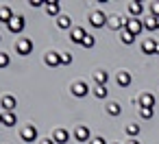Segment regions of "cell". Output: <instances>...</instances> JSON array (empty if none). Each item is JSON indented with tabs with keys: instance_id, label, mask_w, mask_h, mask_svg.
Here are the masks:
<instances>
[{
	"instance_id": "6da1fadb",
	"label": "cell",
	"mask_w": 159,
	"mask_h": 144,
	"mask_svg": "<svg viewBox=\"0 0 159 144\" xmlns=\"http://www.w3.org/2000/svg\"><path fill=\"white\" fill-rule=\"evenodd\" d=\"M124 31H129L133 37H137L142 31H144V20H139V18H129L126 20V29Z\"/></svg>"
},
{
	"instance_id": "7a4b0ae2",
	"label": "cell",
	"mask_w": 159,
	"mask_h": 144,
	"mask_svg": "<svg viewBox=\"0 0 159 144\" xmlns=\"http://www.w3.org/2000/svg\"><path fill=\"white\" fill-rule=\"evenodd\" d=\"M109 22V18L105 16V11H94L92 16H89V24L94 26V29H100V26H105Z\"/></svg>"
},
{
	"instance_id": "3957f363",
	"label": "cell",
	"mask_w": 159,
	"mask_h": 144,
	"mask_svg": "<svg viewBox=\"0 0 159 144\" xmlns=\"http://www.w3.org/2000/svg\"><path fill=\"white\" fill-rule=\"evenodd\" d=\"M7 26H9V31H11V33H22V31H24V26H26V22H24V18H22V16H13V20H11Z\"/></svg>"
},
{
	"instance_id": "277c9868",
	"label": "cell",
	"mask_w": 159,
	"mask_h": 144,
	"mask_svg": "<svg viewBox=\"0 0 159 144\" xmlns=\"http://www.w3.org/2000/svg\"><path fill=\"white\" fill-rule=\"evenodd\" d=\"M16 50H18V55H31V50H33V39H29V37H24V39H20L18 42V46H16Z\"/></svg>"
},
{
	"instance_id": "5b68a950",
	"label": "cell",
	"mask_w": 159,
	"mask_h": 144,
	"mask_svg": "<svg viewBox=\"0 0 159 144\" xmlns=\"http://www.w3.org/2000/svg\"><path fill=\"white\" fill-rule=\"evenodd\" d=\"M72 94H74L76 98H83V96H87V94H89V85H87L85 81H76V83L72 85Z\"/></svg>"
},
{
	"instance_id": "8992f818",
	"label": "cell",
	"mask_w": 159,
	"mask_h": 144,
	"mask_svg": "<svg viewBox=\"0 0 159 144\" xmlns=\"http://www.w3.org/2000/svg\"><path fill=\"white\" fill-rule=\"evenodd\" d=\"M44 61H46V66H50V68H57V66H61V53H55V50H50V53H46Z\"/></svg>"
},
{
	"instance_id": "52a82bcc",
	"label": "cell",
	"mask_w": 159,
	"mask_h": 144,
	"mask_svg": "<svg viewBox=\"0 0 159 144\" xmlns=\"http://www.w3.org/2000/svg\"><path fill=\"white\" fill-rule=\"evenodd\" d=\"M74 137H76L79 142H87V140H92V131H89V127H85V124L76 127V131H74Z\"/></svg>"
},
{
	"instance_id": "ba28073f",
	"label": "cell",
	"mask_w": 159,
	"mask_h": 144,
	"mask_svg": "<svg viewBox=\"0 0 159 144\" xmlns=\"http://www.w3.org/2000/svg\"><path fill=\"white\" fill-rule=\"evenodd\" d=\"M16 105H18V100H16V96H2V100H0V107H2V111H16Z\"/></svg>"
},
{
	"instance_id": "9c48e42d",
	"label": "cell",
	"mask_w": 159,
	"mask_h": 144,
	"mask_svg": "<svg viewBox=\"0 0 159 144\" xmlns=\"http://www.w3.org/2000/svg\"><path fill=\"white\" fill-rule=\"evenodd\" d=\"M107 26H109V29H113V31H118V29H122V31H124V29H126V20H124V18H120V16H111V18H109V22H107Z\"/></svg>"
},
{
	"instance_id": "30bf717a",
	"label": "cell",
	"mask_w": 159,
	"mask_h": 144,
	"mask_svg": "<svg viewBox=\"0 0 159 144\" xmlns=\"http://www.w3.org/2000/svg\"><path fill=\"white\" fill-rule=\"evenodd\" d=\"M22 140H24V142H35V140H37V127H33V124L24 127V129H22Z\"/></svg>"
},
{
	"instance_id": "8fae6325",
	"label": "cell",
	"mask_w": 159,
	"mask_h": 144,
	"mask_svg": "<svg viewBox=\"0 0 159 144\" xmlns=\"http://www.w3.org/2000/svg\"><path fill=\"white\" fill-rule=\"evenodd\" d=\"M85 29H81V26H76V29H72V33H70V39L74 42V44H83V39H85Z\"/></svg>"
},
{
	"instance_id": "7c38bea8",
	"label": "cell",
	"mask_w": 159,
	"mask_h": 144,
	"mask_svg": "<svg viewBox=\"0 0 159 144\" xmlns=\"http://www.w3.org/2000/svg\"><path fill=\"white\" fill-rule=\"evenodd\" d=\"M46 13L48 16H59V11H61V5L57 2V0H46Z\"/></svg>"
},
{
	"instance_id": "4fadbf2b",
	"label": "cell",
	"mask_w": 159,
	"mask_h": 144,
	"mask_svg": "<svg viewBox=\"0 0 159 144\" xmlns=\"http://www.w3.org/2000/svg\"><path fill=\"white\" fill-rule=\"evenodd\" d=\"M116 81H118L120 87H129V85H131V74H129L126 70H120L118 77H116Z\"/></svg>"
},
{
	"instance_id": "5bb4252c",
	"label": "cell",
	"mask_w": 159,
	"mask_h": 144,
	"mask_svg": "<svg viewBox=\"0 0 159 144\" xmlns=\"http://www.w3.org/2000/svg\"><path fill=\"white\" fill-rule=\"evenodd\" d=\"M52 140H55L57 144H66V142L70 140V133H68V129H57V131H55V135H52Z\"/></svg>"
},
{
	"instance_id": "9a60e30c",
	"label": "cell",
	"mask_w": 159,
	"mask_h": 144,
	"mask_svg": "<svg viewBox=\"0 0 159 144\" xmlns=\"http://www.w3.org/2000/svg\"><path fill=\"white\" fill-rule=\"evenodd\" d=\"M16 122H18L16 111H2V124H5V127H13Z\"/></svg>"
},
{
	"instance_id": "2e32d148",
	"label": "cell",
	"mask_w": 159,
	"mask_h": 144,
	"mask_svg": "<svg viewBox=\"0 0 159 144\" xmlns=\"http://www.w3.org/2000/svg\"><path fill=\"white\" fill-rule=\"evenodd\" d=\"M129 11H131V16H133V18H139V16H142V11H144V5H142V2H137V0H135V2H129Z\"/></svg>"
},
{
	"instance_id": "e0dca14e",
	"label": "cell",
	"mask_w": 159,
	"mask_h": 144,
	"mask_svg": "<svg viewBox=\"0 0 159 144\" xmlns=\"http://www.w3.org/2000/svg\"><path fill=\"white\" fill-rule=\"evenodd\" d=\"M155 48H157V42H155V39H146V42L142 44L144 55H155Z\"/></svg>"
},
{
	"instance_id": "ac0fdd59",
	"label": "cell",
	"mask_w": 159,
	"mask_h": 144,
	"mask_svg": "<svg viewBox=\"0 0 159 144\" xmlns=\"http://www.w3.org/2000/svg\"><path fill=\"white\" fill-rule=\"evenodd\" d=\"M11 20H13V13H11V9H9V7H0V22L9 24Z\"/></svg>"
},
{
	"instance_id": "d6986e66",
	"label": "cell",
	"mask_w": 159,
	"mask_h": 144,
	"mask_svg": "<svg viewBox=\"0 0 159 144\" xmlns=\"http://www.w3.org/2000/svg\"><path fill=\"white\" fill-rule=\"evenodd\" d=\"M139 107H155V96H152V94H142Z\"/></svg>"
},
{
	"instance_id": "ffe728a7",
	"label": "cell",
	"mask_w": 159,
	"mask_h": 144,
	"mask_svg": "<svg viewBox=\"0 0 159 144\" xmlns=\"http://www.w3.org/2000/svg\"><path fill=\"white\" fill-rule=\"evenodd\" d=\"M94 79H96L98 85H105L107 79H109V72H105V70H96V72H94Z\"/></svg>"
},
{
	"instance_id": "44dd1931",
	"label": "cell",
	"mask_w": 159,
	"mask_h": 144,
	"mask_svg": "<svg viewBox=\"0 0 159 144\" xmlns=\"http://www.w3.org/2000/svg\"><path fill=\"white\" fill-rule=\"evenodd\" d=\"M57 26H59V29H63V31H66V29H70V26H72V20H70V16H59V20H57Z\"/></svg>"
},
{
	"instance_id": "7402d4cb",
	"label": "cell",
	"mask_w": 159,
	"mask_h": 144,
	"mask_svg": "<svg viewBox=\"0 0 159 144\" xmlns=\"http://www.w3.org/2000/svg\"><path fill=\"white\" fill-rule=\"evenodd\" d=\"M107 114H109V116H120V114H122V107H120L118 103H109V105H107Z\"/></svg>"
},
{
	"instance_id": "603a6c76",
	"label": "cell",
	"mask_w": 159,
	"mask_h": 144,
	"mask_svg": "<svg viewBox=\"0 0 159 144\" xmlns=\"http://www.w3.org/2000/svg\"><path fill=\"white\" fill-rule=\"evenodd\" d=\"M144 29H146V31H157V18H152V16L146 18V20H144Z\"/></svg>"
},
{
	"instance_id": "cb8c5ba5",
	"label": "cell",
	"mask_w": 159,
	"mask_h": 144,
	"mask_svg": "<svg viewBox=\"0 0 159 144\" xmlns=\"http://www.w3.org/2000/svg\"><path fill=\"white\" fill-rule=\"evenodd\" d=\"M139 116H142L144 120L152 118V116H155V107H139Z\"/></svg>"
},
{
	"instance_id": "d4e9b609",
	"label": "cell",
	"mask_w": 159,
	"mask_h": 144,
	"mask_svg": "<svg viewBox=\"0 0 159 144\" xmlns=\"http://www.w3.org/2000/svg\"><path fill=\"white\" fill-rule=\"evenodd\" d=\"M120 39H122V44H126V46H131V44L135 42V37H133L129 31H122V33H120Z\"/></svg>"
},
{
	"instance_id": "484cf974",
	"label": "cell",
	"mask_w": 159,
	"mask_h": 144,
	"mask_svg": "<svg viewBox=\"0 0 159 144\" xmlns=\"http://www.w3.org/2000/svg\"><path fill=\"white\" fill-rule=\"evenodd\" d=\"M94 44H96V37H94V35H92V33H87V35H85V39H83V44H81V46H83V48H94Z\"/></svg>"
},
{
	"instance_id": "4316f807",
	"label": "cell",
	"mask_w": 159,
	"mask_h": 144,
	"mask_svg": "<svg viewBox=\"0 0 159 144\" xmlns=\"http://www.w3.org/2000/svg\"><path fill=\"white\" fill-rule=\"evenodd\" d=\"M94 94H96V98H107V94H109V90H107V85H96V90H94Z\"/></svg>"
},
{
	"instance_id": "83f0119b",
	"label": "cell",
	"mask_w": 159,
	"mask_h": 144,
	"mask_svg": "<svg viewBox=\"0 0 159 144\" xmlns=\"http://www.w3.org/2000/svg\"><path fill=\"white\" fill-rule=\"evenodd\" d=\"M126 133H129L131 137H135V135H139V124H135V122H131V124H126Z\"/></svg>"
},
{
	"instance_id": "f1b7e54d",
	"label": "cell",
	"mask_w": 159,
	"mask_h": 144,
	"mask_svg": "<svg viewBox=\"0 0 159 144\" xmlns=\"http://www.w3.org/2000/svg\"><path fill=\"white\" fill-rule=\"evenodd\" d=\"M72 63V53H63L61 55V66H70Z\"/></svg>"
},
{
	"instance_id": "f546056e",
	"label": "cell",
	"mask_w": 159,
	"mask_h": 144,
	"mask_svg": "<svg viewBox=\"0 0 159 144\" xmlns=\"http://www.w3.org/2000/svg\"><path fill=\"white\" fill-rule=\"evenodd\" d=\"M7 66H9V55L0 53V68H7Z\"/></svg>"
},
{
	"instance_id": "4dcf8cb0",
	"label": "cell",
	"mask_w": 159,
	"mask_h": 144,
	"mask_svg": "<svg viewBox=\"0 0 159 144\" xmlns=\"http://www.w3.org/2000/svg\"><path fill=\"white\" fill-rule=\"evenodd\" d=\"M150 13L152 18H159V2H150Z\"/></svg>"
},
{
	"instance_id": "1f68e13d",
	"label": "cell",
	"mask_w": 159,
	"mask_h": 144,
	"mask_svg": "<svg viewBox=\"0 0 159 144\" xmlns=\"http://www.w3.org/2000/svg\"><path fill=\"white\" fill-rule=\"evenodd\" d=\"M89 144H107V140H105V137H100V135H96V137H92V140H89Z\"/></svg>"
},
{
	"instance_id": "d6a6232c",
	"label": "cell",
	"mask_w": 159,
	"mask_h": 144,
	"mask_svg": "<svg viewBox=\"0 0 159 144\" xmlns=\"http://www.w3.org/2000/svg\"><path fill=\"white\" fill-rule=\"evenodd\" d=\"M31 7H46V0H31Z\"/></svg>"
},
{
	"instance_id": "836d02e7",
	"label": "cell",
	"mask_w": 159,
	"mask_h": 144,
	"mask_svg": "<svg viewBox=\"0 0 159 144\" xmlns=\"http://www.w3.org/2000/svg\"><path fill=\"white\" fill-rule=\"evenodd\" d=\"M39 144H57V142H55V140H52V137H44V140H42V142H39Z\"/></svg>"
},
{
	"instance_id": "e575fe53",
	"label": "cell",
	"mask_w": 159,
	"mask_h": 144,
	"mask_svg": "<svg viewBox=\"0 0 159 144\" xmlns=\"http://www.w3.org/2000/svg\"><path fill=\"white\" fill-rule=\"evenodd\" d=\"M126 144H139V142H137V140H129Z\"/></svg>"
},
{
	"instance_id": "d590c367",
	"label": "cell",
	"mask_w": 159,
	"mask_h": 144,
	"mask_svg": "<svg viewBox=\"0 0 159 144\" xmlns=\"http://www.w3.org/2000/svg\"><path fill=\"white\" fill-rule=\"evenodd\" d=\"M155 55H159V42H157V48H155Z\"/></svg>"
},
{
	"instance_id": "8d00e7d4",
	"label": "cell",
	"mask_w": 159,
	"mask_h": 144,
	"mask_svg": "<svg viewBox=\"0 0 159 144\" xmlns=\"http://www.w3.org/2000/svg\"><path fill=\"white\" fill-rule=\"evenodd\" d=\"M157 29H159V18H157Z\"/></svg>"
},
{
	"instance_id": "74e56055",
	"label": "cell",
	"mask_w": 159,
	"mask_h": 144,
	"mask_svg": "<svg viewBox=\"0 0 159 144\" xmlns=\"http://www.w3.org/2000/svg\"><path fill=\"white\" fill-rule=\"evenodd\" d=\"M0 42H2V35H0Z\"/></svg>"
},
{
	"instance_id": "f35d334b",
	"label": "cell",
	"mask_w": 159,
	"mask_h": 144,
	"mask_svg": "<svg viewBox=\"0 0 159 144\" xmlns=\"http://www.w3.org/2000/svg\"><path fill=\"white\" fill-rule=\"evenodd\" d=\"M0 114H2V107H0Z\"/></svg>"
}]
</instances>
